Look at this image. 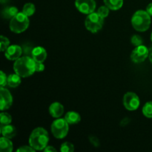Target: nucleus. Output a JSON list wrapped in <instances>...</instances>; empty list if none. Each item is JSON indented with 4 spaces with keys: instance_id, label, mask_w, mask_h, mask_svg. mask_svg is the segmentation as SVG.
Returning <instances> with one entry per match:
<instances>
[{
    "instance_id": "1",
    "label": "nucleus",
    "mask_w": 152,
    "mask_h": 152,
    "mask_svg": "<svg viewBox=\"0 0 152 152\" xmlns=\"http://www.w3.org/2000/svg\"><path fill=\"white\" fill-rule=\"evenodd\" d=\"M13 70L21 77H30L36 71V62L29 56H22L15 61Z\"/></svg>"
},
{
    "instance_id": "2",
    "label": "nucleus",
    "mask_w": 152,
    "mask_h": 152,
    "mask_svg": "<svg viewBox=\"0 0 152 152\" xmlns=\"http://www.w3.org/2000/svg\"><path fill=\"white\" fill-rule=\"evenodd\" d=\"M49 141L48 133L45 129L37 128L31 132L29 137V144L37 151L44 150Z\"/></svg>"
},
{
    "instance_id": "3",
    "label": "nucleus",
    "mask_w": 152,
    "mask_h": 152,
    "mask_svg": "<svg viewBox=\"0 0 152 152\" xmlns=\"http://www.w3.org/2000/svg\"><path fill=\"white\" fill-rule=\"evenodd\" d=\"M151 19V16L146 10H140L134 13L132 18L133 28L140 32H144L150 28Z\"/></svg>"
},
{
    "instance_id": "4",
    "label": "nucleus",
    "mask_w": 152,
    "mask_h": 152,
    "mask_svg": "<svg viewBox=\"0 0 152 152\" xmlns=\"http://www.w3.org/2000/svg\"><path fill=\"white\" fill-rule=\"evenodd\" d=\"M29 19L23 12L18 13L14 17L10 19V29L12 32L20 34L24 32L29 26Z\"/></svg>"
},
{
    "instance_id": "5",
    "label": "nucleus",
    "mask_w": 152,
    "mask_h": 152,
    "mask_svg": "<svg viewBox=\"0 0 152 152\" xmlns=\"http://www.w3.org/2000/svg\"><path fill=\"white\" fill-rule=\"evenodd\" d=\"M103 23L104 18L94 12L88 14L85 22L86 29L93 34L97 33L99 30L102 29Z\"/></svg>"
},
{
    "instance_id": "6",
    "label": "nucleus",
    "mask_w": 152,
    "mask_h": 152,
    "mask_svg": "<svg viewBox=\"0 0 152 152\" xmlns=\"http://www.w3.org/2000/svg\"><path fill=\"white\" fill-rule=\"evenodd\" d=\"M69 123L65 118H58L51 124V132L53 136L57 139H63L68 133Z\"/></svg>"
},
{
    "instance_id": "7",
    "label": "nucleus",
    "mask_w": 152,
    "mask_h": 152,
    "mask_svg": "<svg viewBox=\"0 0 152 152\" xmlns=\"http://www.w3.org/2000/svg\"><path fill=\"white\" fill-rule=\"evenodd\" d=\"M149 54V49L145 47V45L137 46L134 50L132 51V55H131V59L135 63H140V62H144L147 57H148Z\"/></svg>"
},
{
    "instance_id": "8",
    "label": "nucleus",
    "mask_w": 152,
    "mask_h": 152,
    "mask_svg": "<svg viewBox=\"0 0 152 152\" xmlns=\"http://www.w3.org/2000/svg\"><path fill=\"white\" fill-rule=\"evenodd\" d=\"M139 96L134 92H128L123 96V105L129 111H135L140 105Z\"/></svg>"
},
{
    "instance_id": "9",
    "label": "nucleus",
    "mask_w": 152,
    "mask_h": 152,
    "mask_svg": "<svg viewBox=\"0 0 152 152\" xmlns=\"http://www.w3.org/2000/svg\"><path fill=\"white\" fill-rule=\"evenodd\" d=\"M75 6L77 10L84 14H90L96 9L95 0H76Z\"/></svg>"
},
{
    "instance_id": "10",
    "label": "nucleus",
    "mask_w": 152,
    "mask_h": 152,
    "mask_svg": "<svg viewBox=\"0 0 152 152\" xmlns=\"http://www.w3.org/2000/svg\"><path fill=\"white\" fill-rule=\"evenodd\" d=\"M1 95V102H0V108L1 111L8 109L13 104V96L7 89L4 87H1L0 89Z\"/></svg>"
},
{
    "instance_id": "11",
    "label": "nucleus",
    "mask_w": 152,
    "mask_h": 152,
    "mask_svg": "<svg viewBox=\"0 0 152 152\" xmlns=\"http://www.w3.org/2000/svg\"><path fill=\"white\" fill-rule=\"evenodd\" d=\"M22 54V48L17 45H12L9 46L7 50L4 51V56L9 60L16 61L19 58H20Z\"/></svg>"
},
{
    "instance_id": "12",
    "label": "nucleus",
    "mask_w": 152,
    "mask_h": 152,
    "mask_svg": "<svg viewBox=\"0 0 152 152\" xmlns=\"http://www.w3.org/2000/svg\"><path fill=\"white\" fill-rule=\"evenodd\" d=\"M47 55L45 49L44 48L38 46V47H36L33 49L31 56L35 60V62H43L47 58Z\"/></svg>"
},
{
    "instance_id": "13",
    "label": "nucleus",
    "mask_w": 152,
    "mask_h": 152,
    "mask_svg": "<svg viewBox=\"0 0 152 152\" xmlns=\"http://www.w3.org/2000/svg\"><path fill=\"white\" fill-rule=\"evenodd\" d=\"M49 112L50 115L54 118H59L64 114L63 105L59 102H53L49 107Z\"/></svg>"
},
{
    "instance_id": "14",
    "label": "nucleus",
    "mask_w": 152,
    "mask_h": 152,
    "mask_svg": "<svg viewBox=\"0 0 152 152\" xmlns=\"http://www.w3.org/2000/svg\"><path fill=\"white\" fill-rule=\"evenodd\" d=\"M1 133L3 137L11 139L16 136V129L10 124L4 125V126H1Z\"/></svg>"
},
{
    "instance_id": "15",
    "label": "nucleus",
    "mask_w": 152,
    "mask_h": 152,
    "mask_svg": "<svg viewBox=\"0 0 152 152\" xmlns=\"http://www.w3.org/2000/svg\"><path fill=\"white\" fill-rule=\"evenodd\" d=\"M0 151L1 152H11L13 151V142L9 138L1 137L0 138Z\"/></svg>"
},
{
    "instance_id": "16",
    "label": "nucleus",
    "mask_w": 152,
    "mask_h": 152,
    "mask_svg": "<svg viewBox=\"0 0 152 152\" xmlns=\"http://www.w3.org/2000/svg\"><path fill=\"white\" fill-rule=\"evenodd\" d=\"M65 119L70 125L77 124L81 120V117L78 113L75 111H68L65 114Z\"/></svg>"
},
{
    "instance_id": "17",
    "label": "nucleus",
    "mask_w": 152,
    "mask_h": 152,
    "mask_svg": "<svg viewBox=\"0 0 152 152\" xmlns=\"http://www.w3.org/2000/svg\"><path fill=\"white\" fill-rule=\"evenodd\" d=\"M105 5L113 10H117L123 7V0H104Z\"/></svg>"
},
{
    "instance_id": "18",
    "label": "nucleus",
    "mask_w": 152,
    "mask_h": 152,
    "mask_svg": "<svg viewBox=\"0 0 152 152\" xmlns=\"http://www.w3.org/2000/svg\"><path fill=\"white\" fill-rule=\"evenodd\" d=\"M21 77L17 74H10L7 77V85L11 88H16L20 85Z\"/></svg>"
},
{
    "instance_id": "19",
    "label": "nucleus",
    "mask_w": 152,
    "mask_h": 152,
    "mask_svg": "<svg viewBox=\"0 0 152 152\" xmlns=\"http://www.w3.org/2000/svg\"><path fill=\"white\" fill-rule=\"evenodd\" d=\"M19 13L18 12V9L16 8V7H13V6H11V7H7L3 10L2 11V17L4 18V19H10L14 17L17 13Z\"/></svg>"
},
{
    "instance_id": "20",
    "label": "nucleus",
    "mask_w": 152,
    "mask_h": 152,
    "mask_svg": "<svg viewBox=\"0 0 152 152\" xmlns=\"http://www.w3.org/2000/svg\"><path fill=\"white\" fill-rule=\"evenodd\" d=\"M36 11V7L33 3H26L25 5L23 6V8H22V12L25 13L26 16H33L34 14Z\"/></svg>"
},
{
    "instance_id": "21",
    "label": "nucleus",
    "mask_w": 152,
    "mask_h": 152,
    "mask_svg": "<svg viewBox=\"0 0 152 152\" xmlns=\"http://www.w3.org/2000/svg\"><path fill=\"white\" fill-rule=\"evenodd\" d=\"M142 114L147 118H152V101L146 102L142 108Z\"/></svg>"
},
{
    "instance_id": "22",
    "label": "nucleus",
    "mask_w": 152,
    "mask_h": 152,
    "mask_svg": "<svg viewBox=\"0 0 152 152\" xmlns=\"http://www.w3.org/2000/svg\"><path fill=\"white\" fill-rule=\"evenodd\" d=\"M0 119H1V126L10 124L12 122L11 116L6 112H1V114H0Z\"/></svg>"
},
{
    "instance_id": "23",
    "label": "nucleus",
    "mask_w": 152,
    "mask_h": 152,
    "mask_svg": "<svg viewBox=\"0 0 152 152\" xmlns=\"http://www.w3.org/2000/svg\"><path fill=\"white\" fill-rule=\"evenodd\" d=\"M60 151L62 152H73L74 151V146L69 142H65L61 145Z\"/></svg>"
},
{
    "instance_id": "24",
    "label": "nucleus",
    "mask_w": 152,
    "mask_h": 152,
    "mask_svg": "<svg viewBox=\"0 0 152 152\" xmlns=\"http://www.w3.org/2000/svg\"><path fill=\"white\" fill-rule=\"evenodd\" d=\"M10 45V41L7 37L4 36H1V42H0V48H1V51H5Z\"/></svg>"
},
{
    "instance_id": "25",
    "label": "nucleus",
    "mask_w": 152,
    "mask_h": 152,
    "mask_svg": "<svg viewBox=\"0 0 152 152\" xmlns=\"http://www.w3.org/2000/svg\"><path fill=\"white\" fill-rule=\"evenodd\" d=\"M109 10L110 9L108 8L106 5L102 6V7H100L99 9H98L96 13H97L99 16H102V18L105 19V18L107 17V16H108V14H109Z\"/></svg>"
},
{
    "instance_id": "26",
    "label": "nucleus",
    "mask_w": 152,
    "mask_h": 152,
    "mask_svg": "<svg viewBox=\"0 0 152 152\" xmlns=\"http://www.w3.org/2000/svg\"><path fill=\"white\" fill-rule=\"evenodd\" d=\"M131 41H132V44L134 46H136V47L137 46L141 45H142V42H143L142 37L139 35H134L133 37H132Z\"/></svg>"
},
{
    "instance_id": "27",
    "label": "nucleus",
    "mask_w": 152,
    "mask_h": 152,
    "mask_svg": "<svg viewBox=\"0 0 152 152\" xmlns=\"http://www.w3.org/2000/svg\"><path fill=\"white\" fill-rule=\"evenodd\" d=\"M22 48V53L26 54V56H29V55L32 54L33 49H34V48H32L30 45H23Z\"/></svg>"
},
{
    "instance_id": "28",
    "label": "nucleus",
    "mask_w": 152,
    "mask_h": 152,
    "mask_svg": "<svg viewBox=\"0 0 152 152\" xmlns=\"http://www.w3.org/2000/svg\"><path fill=\"white\" fill-rule=\"evenodd\" d=\"M36 150L33 147H31V145L30 146H28V145H23V146H21L20 148H19L16 150L17 152H34Z\"/></svg>"
},
{
    "instance_id": "29",
    "label": "nucleus",
    "mask_w": 152,
    "mask_h": 152,
    "mask_svg": "<svg viewBox=\"0 0 152 152\" xmlns=\"http://www.w3.org/2000/svg\"><path fill=\"white\" fill-rule=\"evenodd\" d=\"M0 74H1L0 75V85H1V87H4L6 84H7V77L2 71L0 72Z\"/></svg>"
},
{
    "instance_id": "30",
    "label": "nucleus",
    "mask_w": 152,
    "mask_h": 152,
    "mask_svg": "<svg viewBox=\"0 0 152 152\" xmlns=\"http://www.w3.org/2000/svg\"><path fill=\"white\" fill-rule=\"evenodd\" d=\"M89 140L91 142L92 145L94 147H99V145H100V142H99V140H98V138L96 137L93 136V135H91L89 137Z\"/></svg>"
},
{
    "instance_id": "31",
    "label": "nucleus",
    "mask_w": 152,
    "mask_h": 152,
    "mask_svg": "<svg viewBox=\"0 0 152 152\" xmlns=\"http://www.w3.org/2000/svg\"><path fill=\"white\" fill-rule=\"evenodd\" d=\"M45 69V65L42 62H36V71L37 72H41Z\"/></svg>"
},
{
    "instance_id": "32",
    "label": "nucleus",
    "mask_w": 152,
    "mask_h": 152,
    "mask_svg": "<svg viewBox=\"0 0 152 152\" xmlns=\"http://www.w3.org/2000/svg\"><path fill=\"white\" fill-rule=\"evenodd\" d=\"M44 151L45 152H56V149L55 148H53V146H50V145H47V146L45 148Z\"/></svg>"
},
{
    "instance_id": "33",
    "label": "nucleus",
    "mask_w": 152,
    "mask_h": 152,
    "mask_svg": "<svg viewBox=\"0 0 152 152\" xmlns=\"http://www.w3.org/2000/svg\"><path fill=\"white\" fill-rule=\"evenodd\" d=\"M146 11L150 16H152V2L148 4V5L146 7Z\"/></svg>"
},
{
    "instance_id": "34",
    "label": "nucleus",
    "mask_w": 152,
    "mask_h": 152,
    "mask_svg": "<svg viewBox=\"0 0 152 152\" xmlns=\"http://www.w3.org/2000/svg\"><path fill=\"white\" fill-rule=\"evenodd\" d=\"M148 58H149L150 62L152 63V46L149 48V54H148Z\"/></svg>"
},
{
    "instance_id": "35",
    "label": "nucleus",
    "mask_w": 152,
    "mask_h": 152,
    "mask_svg": "<svg viewBox=\"0 0 152 152\" xmlns=\"http://www.w3.org/2000/svg\"><path fill=\"white\" fill-rule=\"evenodd\" d=\"M151 42H152V33H151Z\"/></svg>"
}]
</instances>
